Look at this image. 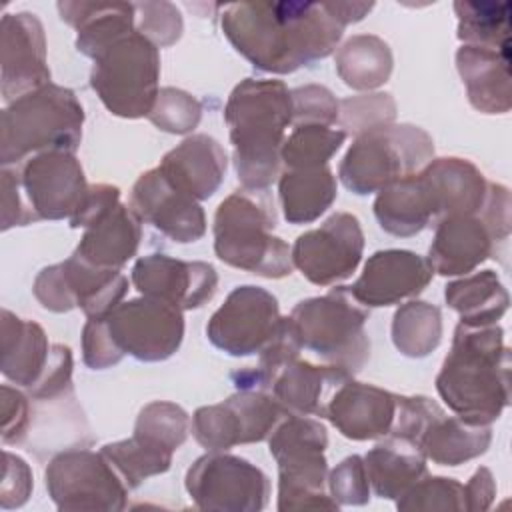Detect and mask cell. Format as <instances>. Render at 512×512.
Masks as SVG:
<instances>
[{
    "label": "cell",
    "mask_w": 512,
    "mask_h": 512,
    "mask_svg": "<svg viewBox=\"0 0 512 512\" xmlns=\"http://www.w3.org/2000/svg\"><path fill=\"white\" fill-rule=\"evenodd\" d=\"M324 6L346 28L352 22H360L374 8V2H324Z\"/></svg>",
    "instance_id": "56"
},
{
    "label": "cell",
    "mask_w": 512,
    "mask_h": 512,
    "mask_svg": "<svg viewBox=\"0 0 512 512\" xmlns=\"http://www.w3.org/2000/svg\"><path fill=\"white\" fill-rule=\"evenodd\" d=\"M280 318L278 300L268 290L244 284L236 286L210 316L206 336L228 356H252L266 346Z\"/></svg>",
    "instance_id": "16"
},
{
    "label": "cell",
    "mask_w": 512,
    "mask_h": 512,
    "mask_svg": "<svg viewBox=\"0 0 512 512\" xmlns=\"http://www.w3.org/2000/svg\"><path fill=\"white\" fill-rule=\"evenodd\" d=\"M442 312L424 300L402 304L392 318V342L408 358H424L440 346Z\"/></svg>",
    "instance_id": "38"
},
{
    "label": "cell",
    "mask_w": 512,
    "mask_h": 512,
    "mask_svg": "<svg viewBox=\"0 0 512 512\" xmlns=\"http://www.w3.org/2000/svg\"><path fill=\"white\" fill-rule=\"evenodd\" d=\"M432 158L434 142L426 130L390 124L354 138L338 166V178L352 194L366 196L420 172Z\"/></svg>",
    "instance_id": "8"
},
{
    "label": "cell",
    "mask_w": 512,
    "mask_h": 512,
    "mask_svg": "<svg viewBox=\"0 0 512 512\" xmlns=\"http://www.w3.org/2000/svg\"><path fill=\"white\" fill-rule=\"evenodd\" d=\"M2 98L12 102L50 82L46 36L36 14L2 16Z\"/></svg>",
    "instance_id": "20"
},
{
    "label": "cell",
    "mask_w": 512,
    "mask_h": 512,
    "mask_svg": "<svg viewBox=\"0 0 512 512\" xmlns=\"http://www.w3.org/2000/svg\"><path fill=\"white\" fill-rule=\"evenodd\" d=\"M396 102L388 92H366L338 102V124L342 132L360 136L394 124Z\"/></svg>",
    "instance_id": "42"
},
{
    "label": "cell",
    "mask_w": 512,
    "mask_h": 512,
    "mask_svg": "<svg viewBox=\"0 0 512 512\" xmlns=\"http://www.w3.org/2000/svg\"><path fill=\"white\" fill-rule=\"evenodd\" d=\"M2 406V442L4 444H26L32 424V400L26 392L4 384L0 388Z\"/></svg>",
    "instance_id": "49"
},
{
    "label": "cell",
    "mask_w": 512,
    "mask_h": 512,
    "mask_svg": "<svg viewBox=\"0 0 512 512\" xmlns=\"http://www.w3.org/2000/svg\"><path fill=\"white\" fill-rule=\"evenodd\" d=\"M492 442L490 426H474L442 410L426 426L420 448L426 460L440 466H458L482 456Z\"/></svg>",
    "instance_id": "33"
},
{
    "label": "cell",
    "mask_w": 512,
    "mask_h": 512,
    "mask_svg": "<svg viewBox=\"0 0 512 512\" xmlns=\"http://www.w3.org/2000/svg\"><path fill=\"white\" fill-rule=\"evenodd\" d=\"M456 68L466 86L468 102L482 114H506L512 106L510 50L462 44Z\"/></svg>",
    "instance_id": "25"
},
{
    "label": "cell",
    "mask_w": 512,
    "mask_h": 512,
    "mask_svg": "<svg viewBox=\"0 0 512 512\" xmlns=\"http://www.w3.org/2000/svg\"><path fill=\"white\" fill-rule=\"evenodd\" d=\"M74 392L72 386V352L64 344H52L50 358L40 378L26 388L32 400H54Z\"/></svg>",
    "instance_id": "48"
},
{
    "label": "cell",
    "mask_w": 512,
    "mask_h": 512,
    "mask_svg": "<svg viewBox=\"0 0 512 512\" xmlns=\"http://www.w3.org/2000/svg\"><path fill=\"white\" fill-rule=\"evenodd\" d=\"M394 414L396 394L348 378L332 390L322 416L344 438L364 442L384 438L392 428Z\"/></svg>",
    "instance_id": "21"
},
{
    "label": "cell",
    "mask_w": 512,
    "mask_h": 512,
    "mask_svg": "<svg viewBox=\"0 0 512 512\" xmlns=\"http://www.w3.org/2000/svg\"><path fill=\"white\" fill-rule=\"evenodd\" d=\"M100 452L120 474L128 490L138 488L150 476L168 472L172 464V452L156 448L134 434L126 440L104 444Z\"/></svg>",
    "instance_id": "39"
},
{
    "label": "cell",
    "mask_w": 512,
    "mask_h": 512,
    "mask_svg": "<svg viewBox=\"0 0 512 512\" xmlns=\"http://www.w3.org/2000/svg\"><path fill=\"white\" fill-rule=\"evenodd\" d=\"M458 38L468 46L510 50V4L508 2H454Z\"/></svg>",
    "instance_id": "37"
},
{
    "label": "cell",
    "mask_w": 512,
    "mask_h": 512,
    "mask_svg": "<svg viewBox=\"0 0 512 512\" xmlns=\"http://www.w3.org/2000/svg\"><path fill=\"white\" fill-rule=\"evenodd\" d=\"M340 80L352 90H376L386 84L394 58L390 46L374 34H356L348 38L334 56Z\"/></svg>",
    "instance_id": "36"
},
{
    "label": "cell",
    "mask_w": 512,
    "mask_h": 512,
    "mask_svg": "<svg viewBox=\"0 0 512 512\" xmlns=\"http://www.w3.org/2000/svg\"><path fill=\"white\" fill-rule=\"evenodd\" d=\"M66 288L86 318H106L126 296L128 278L116 268L94 266L76 254L60 262Z\"/></svg>",
    "instance_id": "31"
},
{
    "label": "cell",
    "mask_w": 512,
    "mask_h": 512,
    "mask_svg": "<svg viewBox=\"0 0 512 512\" xmlns=\"http://www.w3.org/2000/svg\"><path fill=\"white\" fill-rule=\"evenodd\" d=\"M328 434L320 420L286 414L268 436L270 456L278 464V510H338L326 492Z\"/></svg>",
    "instance_id": "6"
},
{
    "label": "cell",
    "mask_w": 512,
    "mask_h": 512,
    "mask_svg": "<svg viewBox=\"0 0 512 512\" xmlns=\"http://www.w3.org/2000/svg\"><path fill=\"white\" fill-rule=\"evenodd\" d=\"M290 94L292 126H332L334 122H338V100L326 86L306 84L290 90Z\"/></svg>",
    "instance_id": "47"
},
{
    "label": "cell",
    "mask_w": 512,
    "mask_h": 512,
    "mask_svg": "<svg viewBox=\"0 0 512 512\" xmlns=\"http://www.w3.org/2000/svg\"><path fill=\"white\" fill-rule=\"evenodd\" d=\"M496 496L494 476L486 466H480L464 484V506L470 512L488 510Z\"/></svg>",
    "instance_id": "55"
},
{
    "label": "cell",
    "mask_w": 512,
    "mask_h": 512,
    "mask_svg": "<svg viewBox=\"0 0 512 512\" xmlns=\"http://www.w3.org/2000/svg\"><path fill=\"white\" fill-rule=\"evenodd\" d=\"M128 206L142 222L152 224L178 244L196 242L206 232V216L200 202L176 188L158 166L138 176Z\"/></svg>",
    "instance_id": "17"
},
{
    "label": "cell",
    "mask_w": 512,
    "mask_h": 512,
    "mask_svg": "<svg viewBox=\"0 0 512 512\" xmlns=\"http://www.w3.org/2000/svg\"><path fill=\"white\" fill-rule=\"evenodd\" d=\"M432 276L434 270L426 258L412 250L390 248L374 252L348 290L358 304L370 310L418 296Z\"/></svg>",
    "instance_id": "19"
},
{
    "label": "cell",
    "mask_w": 512,
    "mask_h": 512,
    "mask_svg": "<svg viewBox=\"0 0 512 512\" xmlns=\"http://www.w3.org/2000/svg\"><path fill=\"white\" fill-rule=\"evenodd\" d=\"M336 176L328 166L284 170L278 176L282 214L290 224L318 220L336 200Z\"/></svg>",
    "instance_id": "32"
},
{
    "label": "cell",
    "mask_w": 512,
    "mask_h": 512,
    "mask_svg": "<svg viewBox=\"0 0 512 512\" xmlns=\"http://www.w3.org/2000/svg\"><path fill=\"white\" fill-rule=\"evenodd\" d=\"M134 16L136 30L158 48H168L182 36V14L172 2H134Z\"/></svg>",
    "instance_id": "45"
},
{
    "label": "cell",
    "mask_w": 512,
    "mask_h": 512,
    "mask_svg": "<svg viewBox=\"0 0 512 512\" xmlns=\"http://www.w3.org/2000/svg\"><path fill=\"white\" fill-rule=\"evenodd\" d=\"M328 494L338 506H362L370 500V480L366 474L364 458L352 454L344 458L326 480Z\"/></svg>",
    "instance_id": "46"
},
{
    "label": "cell",
    "mask_w": 512,
    "mask_h": 512,
    "mask_svg": "<svg viewBox=\"0 0 512 512\" xmlns=\"http://www.w3.org/2000/svg\"><path fill=\"white\" fill-rule=\"evenodd\" d=\"M222 32L254 68L290 74L330 56L344 26L324 2H236L220 16Z\"/></svg>",
    "instance_id": "1"
},
{
    "label": "cell",
    "mask_w": 512,
    "mask_h": 512,
    "mask_svg": "<svg viewBox=\"0 0 512 512\" xmlns=\"http://www.w3.org/2000/svg\"><path fill=\"white\" fill-rule=\"evenodd\" d=\"M132 284L142 296L162 300L178 310H196L210 302L218 288V274L202 260H178L166 254H148L132 266Z\"/></svg>",
    "instance_id": "18"
},
{
    "label": "cell",
    "mask_w": 512,
    "mask_h": 512,
    "mask_svg": "<svg viewBox=\"0 0 512 512\" xmlns=\"http://www.w3.org/2000/svg\"><path fill=\"white\" fill-rule=\"evenodd\" d=\"M46 490L58 510L120 512L128 502V486L102 452L66 448L44 472Z\"/></svg>",
    "instance_id": "10"
},
{
    "label": "cell",
    "mask_w": 512,
    "mask_h": 512,
    "mask_svg": "<svg viewBox=\"0 0 512 512\" xmlns=\"http://www.w3.org/2000/svg\"><path fill=\"white\" fill-rule=\"evenodd\" d=\"M368 316L370 310L352 298L348 286L300 300L290 312L302 348L350 376L360 372L370 358V338L364 330Z\"/></svg>",
    "instance_id": "7"
},
{
    "label": "cell",
    "mask_w": 512,
    "mask_h": 512,
    "mask_svg": "<svg viewBox=\"0 0 512 512\" xmlns=\"http://www.w3.org/2000/svg\"><path fill=\"white\" fill-rule=\"evenodd\" d=\"M190 422L192 420L182 406L166 400H154L138 412L134 436L174 454L186 442Z\"/></svg>",
    "instance_id": "41"
},
{
    "label": "cell",
    "mask_w": 512,
    "mask_h": 512,
    "mask_svg": "<svg viewBox=\"0 0 512 512\" xmlns=\"http://www.w3.org/2000/svg\"><path fill=\"white\" fill-rule=\"evenodd\" d=\"M274 202L266 190H236L226 196L214 214V252L232 266L262 278L292 274V252L274 236Z\"/></svg>",
    "instance_id": "5"
},
{
    "label": "cell",
    "mask_w": 512,
    "mask_h": 512,
    "mask_svg": "<svg viewBox=\"0 0 512 512\" xmlns=\"http://www.w3.org/2000/svg\"><path fill=\"white\" fill-rule=\"evenodd\" d=\"M158 168L176 188L200 202L208 200L220 188L226 176L228 156L216 138L192 134L166 152Z\"/></svg>",
    "instance_id": "24"
},
{
    "label": "cell",
    "mask_w": 512,
    "mask_h": 512,
    "mask_svg": "<svg viewBox=\"0 0 512 512\" xmlns=\"http://www.w3.org/2000/svg\"><path fill=\"white\" fill-rule=\"evenodd\" d=\"M32 470L16 454L4 450V476L0 484V506L2 510L20 508L26 504L32 492Z\"/></svg>",
    "instance_id": "51"
},
{
    "label": "cell",
    "mask_w": 512,
    "mask_h": 512,
    "mask_svg": "<svg viewBox=\"0 0 512 512\" xmlns=\"http://www.w3.org/2000/svg\"><path fill=\"white\" fill-rule=\"evenodd\" d=\"M184 486L206 512H258L270 496V480L256 464L212 450L192 462Z\"/></svg>",
    "instance_id": "11"
},
{
    "label": "cell",
    "mask_w": 512,
    "mask_h": 512,
    "mask_svg": "<svg viewBox=\"0 0 512 512\" xmlns=\"http://www.w3.org/2000/svg\"><path fill=\"white\" fill-rule=\"evenodd\" d=\"M124 352L114 344L104 318H88L82 328V360L92 370H106L118 364Z\"/></svg>",
    "instance_id": "50"
},
{
    "label": "cell",
    "mask_w": 512,
    "mask_h": 512,
    "mask_svg": "<svg viewBox=\"0 0 512 512\" xmlns=\"http://www.w3.org/2000/svg\"><path fill=\"white\" fill-rule=\"evenodd\" d=\"M292 264L316 286H332L352 276L364 252V232L354 214L336 212L318 228L300 234L290 248Z\"/></svg>",
    "instance_id": "14"
},
{
    "label": "cell",
    "mask_w": 512,
    "mask_h": 512,
    "mask_svg": "<svg viewBox=\"0 0 512 512\" xmlns=\"http://www.w3.org/2000/svg\"><path fill=\"white\" fill-rule=\"evenodd\" d=\"M374 216L380 228L392 236L408 238L428 228L434 218L418 172L380 190L374 200Z\"/></svg>",
    "instance_id": "35"
},
{
    "label": "cell",
    "mask_w": 512,
    "mask_h": 512,
    "mask_svg": "<svg viewBox=\"0 0 512 512\" xmlns=\"http://www.w3.org/2000/svg\"><path fill=\"white\" fill-rule=\"evenodd\" d=\"M436 390L464 422L490 426L510 404V348L498 324L458 322Z\"/></svg>",
    "instance_id": "2"
},
{
    "label": "cell",
    "mask_w": 512,
    "mask_h": 512,
    "mask_svg": "<svg viewBox=\"0 0 512 512\" xmlns=\"http://www.w3.org/2000/svg\"><path fill=\"white\" fill-rule=\"evenodd\" d=\"M202 118L200 102L174 86L160 88L156 102L148 114V120L162 132L168 134H188Z\"/></svg>",
    "instance_id": "43"
},
{
    "label": "cell",
    "mask_w": 512,
    "mask_h": 512,
    "mask_svg": "<svg viewBox=\"0 0 512 512\" xmlns=\"http://www.w3.org/2000/svg\"><path fill=\"white\" fill-rule=\"evenodd\" d=\"M160 80V52L132 30L102 50L90 70V86L102 104L120 118H148Z\"/></svg>",
    "instance_id": "9"
},
{
    "label": "cell",
    "mask_w": 512,
    "mask_h": 512,
    "mask_svg": "<svg viewBox=\"0 0 512 512\" xmlns=\"http://www.w3.org/2000/svg\"><path fill=\"white\" fill-rule=\"evenodd\" d=\"M444 300L460 314V322L470 326L498 324L510 304L508 290L494 270H480L448 282Z\"/></svg>",
    "instance_id": "34"
},
{
    "label": "cell",
    "mask_w": 512,
    "mask_h": 512,
    "mask_svg": "<svg viewBox=\"0 0 512 512\" xmlns=\"http://www.w3.org/2000/svg\"><path fill=\"white\" fill-rule=\"evenodd\" d=\"M84 108L76 94L48 82L6 104L0 116V162L18 166L30 156L76 152L82 140Z\"/></svg>",
    "instance_id": "4"
},
{
    "label": "cell",
    "mask_w": 512,
    "mask_h": 512,
    "mask_svg": "<svg viewBox=\"0 0 512 512\" xmlns=\"http://www.w3.org/2000/svg\"><path fill=\"white\" fill-rule=\"evenodd\" d=\"M58 12L76 30V50L92 60L136 30L134 2H58Z\"/></svg>",
    "instance_id": "27"
},
{
    "label": "cell",
    "mask_w": 512,
    "mask_h": 512,
    "mask_svg": "<svg viewBox=\"0 0 512 512\" xmlns=\"http://www.w3.org/2000/svg\"><path fill=\"white\" fill-rule=\"evenodd\" d=\"M398 510H466L464 484L454 478L426 474L398 500Z\"/></svg>",
    "instance_id": "44"
},
{
    "label": "cell",
    "mask_w": 512,
    "mask_h": 512,
    "mask_svg": "<svg viewBox=\"0 0 512 512\" xmlns=\"http://www.w3.org/2000/svg\"><path fill=\"white\" fill-rule=\"evenodd\" d=\"M2 230H8L12 226H26L34 224L36 218L26 206L16 166H2Z\"/></svg>",
    "instance_id": "53"
},
{
    "label": "cell",
    "mask_w": 512,
    "mask_h": 512,
    "mask_svg": "<svg viewBox=\"0 0 512 512\" xmlns=\"http://www.w3.org/2000/svg\"><path fill=\"white\" fill-rule=\"evenodd\" d=\"M142 238V220L128 204H116L102 218L84 228L74 254L94 266L120 270L136 256Z\"/></svg>",
    "instance_id": "28"
},
{
    "label": "cell",
    "mask_w": 512,
    "mask_h": 512,
    "mask_svg": "<svg viewBox=\"0 0 512 512\" xmlns=\"http://www.w3.org/2000/svg\"><path fill=\"white\" fill-rule=\"evenodd\" d=\"M418 178L434 222L458 214H478L484 206L488 180L470 160L458 156L432 158L418 172Z\"/></svg>",
    "instance_id": "23"
},
{
    "label": "cell",
    "mask_w": 512,
    "mask_h": 512,
    "mask_svg": "<svg viewBox=\"0 0 512 512\" xmlns=\"http://www.w3.org/2000/svg\"><path fill=\"white\" fill-rule=\"evenodd\" d=\"M238 182L268 190L280 176V148L292 126V94L282 80L244 78L224 108Z\"/></svg>",
    "instance_id": "3"
},
{
    "label": "cell",
    "mask_w": 512,
    "mask_h": 512,
    "mask_svg": "<svg viewBox=\"0 0 512 512\" xmlns=\"http://www.w3.org/2000/svg\"><path fill=\"white\" fill-rule=\"evenodd\" d=\"M32 292H34L36 300L42 304V308H46L50 312H70L72 308H76L74 300L66 288L60 262L46 266L38 272Z\"/></svg>",
    "instance_id": "52"
},
{
    "label": "cell",
    "mask_w": 512,
    "mask_h": 512,
    "mask_svg": "<svg viewBox=\"0 0 512 512\" xmlns=\"http://www.w3.org/2000/svg\"><path fill=\"white\" fill-rule=\"evenodd\" d=\"M370 488L378 498L398 500L410 486L428 474L422 448L406 438L386 434L366 456Z\"/></svg>",
    "instance_id": "29"
},
{
    "label": "cell",
    "mask_w": 512,
    "mask_h": 512,
    "mask_svg": "<svg viewBox=\"0 0 512 512\" xmlns=\"http://www.w3.org/2000/svg\"><path fill=\"white\" fill-rule=\"evenodd\" d=\"M120 204V188L112 184H90L84 202L76 214L68 220L70 228H88L92 222L102 218L110 208Z\"/></svg>",
    "instance_id": "54"
},
{
    "label": "cell",
    "mask_w": 512,
    "mask_h": 512,
    "mask_svg": "<svg viewBox=\"0 0 512 512\" xmlns=\"http://www.w3.org/2000/svg\"><path fill=\"white\" fill-rule=\"evenodd\" d=\"M104 320L114 344L140 362L168 360L184 338L182 310L150 296L120 302Z\"/></svg>",
    "instance_id": "13"
},
{
    "label": "cell",
    "mask_w": 512,
    "mask_h": 512,
    "mask_svg": "<svg viewBox=\"0 0 512 512\" xmlns=\"http://www.w3.org/2000/svg\"><path fill=\"white\" fill-rule=\"evenodd\" d=\"M2 374L22 386L30 388L44 372L50 348L44 328L32 320L18 318L10 310H2Z\"/></svg>",
    "instance_id": "30"
},
{
    "label": "cell",
    "mask_w": 512,
    "mask_h": 512,
    "mask_svg": "<svg viewBox=\"0 0 512 512\" xmlns=\"http://www.w3.org/2000/svg\"><path fill=\"white\" fill-rule=\"evenodd\" d=\"M500 244L480 212L448 216L436 222L426 260L440 276H466L490 256L496 258Z\"/></svg>",
    "instance_id": "22"
},
{
    "label": "cell",
    "mask_w": 512,
    "mask_h": 512,
    "mask_svg": "<svg viewBox=\"0 0 512 512\" xmlns=\"http://www.w3.org/2000/svg\"><path fill=\"white\" fill-rule=\"evenodd\" d=\"M28 210L38 220L72 218L90 188L74 152L52 150L16 166Z\"/></svg>",
    "instance_id": "15"
},
{
    "label": "cell",
    "mask_w": 512,
    "mask_h": 512,
    "mask_svg": "<svg viewBox=\"0 0 512 512\" xmlns=\"http://www.w3.org/2000/svg\"><path fill=\"white\" fill-rule=\"evenodd\" d=\"M344 140L346 134L330 126H294L280 148V162L284 170L328 166V160L340 150Z\"/></svg>",
    "instance_id": "40"
},
{
    "label": "cell",
    "mask_w": 512,
    "mask_h": 512,
    "mask_svg": "<svg viewBox=\"0 0 512 512\" xmlns=\"http://www.w3.org/2000/svg\"><path fill=\"white\" fill-rule=\"evenodd\" d=\"M284 408L266 390L238 388L224 402L200 406L190 422L194 440L212 452H226L238 444L268 440Z\"/></svg>",
    "instance_id": "12"
},
{
    "label": "cell",
    "mask_w": 512,
    "mask_h": 512,
    "mask_svg": "<svg viewBox=\"0 0 512 512\" xmlns=\"http://www.w3.org/2000/svg\"><path fill=\"white\" fill-rule=\"evenodd\" d=\"M348 378L352 376L336 366H316L296 358L276 372L268 392L286 414L322 416L332 390Z\"/></svg>",
    "instance_id": "26"
}]
</instances>
